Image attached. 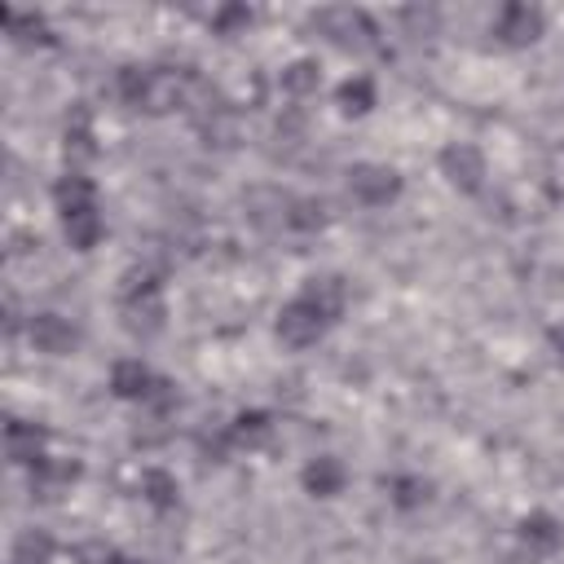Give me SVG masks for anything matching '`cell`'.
<instances>
[{
  "label": "cell",
  "instance_id": "cell-15",
  "mask_svg": "<svg viewBox=\"0 0 564 564\" xmlns=\"http://www.w3.org/2000/svg\"><path fill=\"white\" fill-rule=\"evenodd\" d=\"M76 476H80L76 463H63V459H49V454H45V459L32 467V489H36L41 498H58Z\"/></svg>",
  "mask_w": 564,
  "mask_h": 564
},
{
  "label": "cell",
  "instance_id": "cell-11",
  "mask_svg": "<svg viewBox=\"0 0 564 564\" xmlns=\"http://www.w3.org/2000/svg\"><path fill=\"white\" fill-rule=\"evenodd\" d=\"M327 323H336L340 314H345V301H349V287H345V278H336V273H323V278H309L305 282V292H301Z\"/></svg>",
  "mask_w": 564,
  "mask_h": 564
},
{
  "label": "cell",
  "instance_id": "cell-20",
  "mask_svg": "<svg viewBox=\"0 0 564 564\" xmlns=\"http://www.w3.org/2000/svg\"><path fill=\"white\" fill-rule=\"evenodd\" d=\"M269 432H273L269 415H238V419H234V428H229L234 445H247V450L264 445V441H269Z\"/></svg>",
  "mask_w": 564,
  "mask_h": 564
},
{
  "label": "cell",
  "instance_id": "cell-13",
  "mask_svg": "<svg viewBox=\"0 0 564 564\" xmlns=\"http://www.w3.org/2000/svg\"><path fill=\"white\" fill-rule=\"evenodd\" d=\"M5 450H10V459H14V463H23V467H36V463L45 459V432H41L36 424H23V419H14V424L5 428Z\"/></svg>",
  "mask_w": 564,
  "mask_h": 564
},
{
  "label": "cell",
  "instance_id": "cell-16",
  "mask_svg": "<svg viewBox=\"0 0 564 564\" xmlns=\"http://www.w3.org/2000/svg\"><path fill=\"white\" fill-rule=\"evenodd\" d=\"M63 229H67V242H71L76 251H93V247L102 242V234H106V221H102L98 207H89V212L63 216Z\"/></svg>",
  "mask_w": 564,
  "mask_h": 564
},
{
  "label": "cell",
  "instance_id": "cell-24",
  "mask_svg": "<svg viewBox=\"0 0 564 564\" xmlns=\"http://www.w3.org/2000/svg\"><path fill=\"white\" fill-rule=\"evenodd\" d=\"M115 546H106V542H84L80 546V564H115Z\"/></svg>",
  "mask_w": 564,
  "mask_h": 564
},
{
  "label": "cell",
  "instance_id": "cell-14",
  "mask_svg": "<svg viewBox=\"0 0 564 564\" xmlns=\"http://www.w3.org/2000/svg\"><path fill=\"white\" fill-rule=\"evenodd\" d=\"M54 203H58V212H63V216H76V212L98 207V190H93V181H89V177L67 172V177L54 185Z\"/></svg>",
  "mask_w": 564,
  "mask_h": 564
},
{
  "label": "cell",
  "instance_id": "cell-6",
  "mask_svg": "<svg viewBox=\"0 0 564 564\" xmlns=\"http://www.w3.org/2000/svg\"><path fill=\"white\" fill-rule=\"evenodd\" d=\"M27 340H32V349L45 353V358H71L84 336H80V327H76L71 318H63V314H36V318L27 323Z\"/></svg>",
  "mask_w": 564,
  "mask_h": 564
},
{
  "label": "cell",
  "instance_id": "cell-7",
  "mask_svg": "<svg viewBox=\"0 0 564 564\" xmlns=\"http://www.w3.org/2000/svg\"><path fill=\"white\" fill-rule=\"evenodd\" d=\"M314 27L336 49H366L371 36H375V27L366 23V14H358V10H323V14H314Z\"/></svg>",
  "mask_w": 564,
  "mask_h": 564
},
{
  "label": "cell",
  "instance_id": "cell-17",
  "mask_svg": "<svg viewBox=\"0 0 564 564\" xmlns=\"http://www.w3.org/2000/svg\"><path fill=\"white\" fill-rule=\"evenodd\" d=\"M54 560V533L49 529H23L14 538L10 564H49Z\"/></svg>",
  "mask_w": 564,
  "mask_h": 564
},
{
  "label": "cell",
  "instance_id": "cell-3",
  "mask_svg": "<svg viewBox=\"0 0 564 564\" xmlns=\"http://www.w3.org/2000/svg\"><path fill=\"white\" fill-rule=\"evenodd\" d=\"M242 207H247V221L264 234L273 229H292V216H296V194H287L282 185H251L242 194Z\"/></svg>",
  "mask_w": 564,
  "mask_h": 564
},
{
  "label": "cell",
  "instance_id": "cell-4",
  "mask_svg": "<svg viewBox=\"0 0 564 564\" xmlns=\"http://www.w3.org/2000/svg\"><path fill=\"white\" fill-rule=\"evenodd\" d=\"M327 318L305 301V296H296L292 305H282V314H278V323H273V331H278V340L287 345V349H314L323 336H327Z\"/></svg>",
  "mask_w": 564,
  "mask_h": 564
},
{
  "label": "cell",
  "instance_id": "cell-18",
  "mask_svg": "<svg viewBox=\"0 0 564 564\" xmlns=\"http://www.w3.org/2000/svg\"><path fill=\"white\" fill-rule=\"evenodd\" d=\"M142 498L150 503V507H177V498H181V485H177V476L172 472H163V467H146L142 472Z\"/></svg>",
  "mask_w": 564,
  "mask_h": 564
},
{
  "label": "cell",
  "instance_id": "cell-22",
  "mask_svg": "<svg viewBox=\"0 0 564 564\" xmlns=\"http://www.w3.org/2000/svg\"><path fill=\"white\" fill-rule=\"evenodd\" d=\"M428 481H419V476H397L393 481V503L402 507V511H410V507H424L428 503Z\"/></svg>",
  "mask_w": 564,
  "mask_h": 564
},
{
  "label": "cell",
  "instance_id": "cell-5",
  "mask_svg": "<svg viewBox=\"0 0 564 564\" xmlns=\"http://www.w3.org/2000/svg\"><path fill=\"white\" fill-rule=\"evenodd\" d=\"M437 163H441V177H445L459 194H476V190H485L489 163H485V155H481L472 142H454V146H445V150L437 155Z\"/></svg>",
  "mask_w": 564,
  "mask_h": 564
},
{
  "label": "cell",
  "instance_id": "cell-8",
  "mask_svg": "<svg viewBox=\"0 0 564 564\" xmlns=\"http://www.w3.org/2000/svg\"><path fill=\"white\" fill-rule=\"evenodd\" d=\"M155 384H159V375L142 358H120L111 366V393L124 397V402H150Z\"/></svg>",
  "mask_w": 564,
  "mask_h": 564
},
{
  "label": "cell",
  "instance_id": "cell-2",
  "mask_svg": "<svg viewBox=\"0 0 564 564\" xmlns=\"http://www.w3.org/2000/svg\"><path fill=\"white\" fill-rule=\"evenodd\" d=\"M124 327L133 336H142V340H150V336H159L168 327V305H163V296H159V287L150 278H142V282H133V287H128V296H124Z\"/></svg>",
  "mask_w": 564,
  "mask_h": 564
},
{
  "label": "cell",
  "instance_id": "cell-21",
  "mask_svg": "<svg viewBox=\"0 0 564 564\" xmlns=\"http://www.w3.org/2000/svg\"><path fill=\"white\" fill-rule=\"evenodd\" d=\"M318 84H323V76L314 63H292L282 71V93H292V98H309V93H318Z\"/></svg>",
  "mask_w": 564,
  "mask_h": 564
},
{
  "label": "cell",
  "instance_id": "cell-9",
  "mask_svg": "<svg viewBox=\"0 0 564 564\" xmlns=\"http://www.w3.org/2000/svg\"><path fill=\"white\" fill-rule=\"evenodd\" d=\"M301 485H305L314 498H336V494H345V485H349V467H345V459H336V454H314V459L305 463V472H301Z\"/></svg>",
  "mask_w": 564,
  "mask_h": 564
},
{
  "label": "cell",
  "instance_id": "cell-26",
  "mask_svg": "<svg viewBox=\"0 0 564 564\" xmlns=\"http://www.w3.org/2000/svg\"><path fill=\"white\" fill-rule=\"evenodd\" d=\"M406 23H415V27L432 32V27H437V14H432V10H428V14H424V10H406Z\"/></svg>",
  "mask_w": 564,
  "mask_h": 564
},
{
  "label": "cell",
  "instance_id": "cell-25",
  "mask_svg": "<svg viewBox=\"0 0 564 564\" xmlns=\"http://www.w3.org/2000/svg\"><path fill=\"white\" fill-rule=\"evenodd\" d=\"M238 23H251V10H221V14H216V27H221L225 36H229Z\"/></svg>",
  "mask_w": 564,
  "mask_h": 564
},
{
  "label": "cell",
  "instance_id": "cell-23",
  "mask_svg": "<svg viewBox=\"0 0 564 564\" xmlns=\"http://www.w3.org/2000/svg\"><path fill=\"white\" fill-rule=\"evenodd\" d=\"M323 225H327V203H318V199H296L292 229H323Z\"/></svg>",
  "mask_w": 564,
  "mask_h": 564
},
{
  "label": "cell",
  "instance_id": "cell-12",
  "mask_svg": "<svg viewBox=\"0 0 564 564\" xmlns=\"http://www.w3.org/2000/svg\"><path fill=\"white\" fill-rule=\"evenodd\" d=\"M520 542H524L529 551H538V555H551V551H560L564 529H560V520H555L551 511H529V516L520 520Z\"/></svg>",
  "mask_w": 564,
  "mask_h": 564
},
{
  "label": "cell",
  "instance_id": "cell-10",
  "mask_svg": "<svg viewBox=\"0 0 564 564\" xmlns=\"http://www.w3.org/2000/svg\"><path fill=\"white\" fill-rule=\"evenodd\" d=\"M542 27H546V19H542V10H533V5H507V10L498 14V36H503V45H511V49L533 45V41L542 36Z\"/></svg>",
  "mask_w": 564,
  "mask_h": 564
},
{
  "label": "cell",
  "instance_id": "cell-19",
  "mask_svg": "<svg viewBox=\"0 0 564 564\" xmlns=\"http://www.w3.org/2000/svg\"><path fill=\"white\" fill-rule=\"evenodd\" d=\"M371 106H375V84L366 76H353L340 84V111L345 115H366Z\"/></svg>",
  "mask_w": 564,
  "mask_h": 564
},
{
  "label": "cell",
  "instance_id": "cell-27",
  "mask_svg": "<svg viewBox=\"0 0 564 564\" xmlns=\"http://www.w3.org/2000/svg\"><path fill=\"white\" fill-rule=\"evenodd\" d=\"M115 564H142V560H133V555H115Z\"/></svg>",
  "mask_w": 564,
  "mask_h": 564
},
{
  "label": "cell",
  "instance_id": "cell-1",
  "mask_svg": "<svg viewBox=\"0 0 564 564\" xmlns=\"http://www.w3.org/2000/svg\"><path fill=\"white\" fill-rule=\"evenodd\" d=\"M349 199L362 203V207H388L397 194H402V172L393 163H353L349 168Z\"/></svg>",
  "mask_w": 564,
  "mask_h": 564
}]
</instances>
